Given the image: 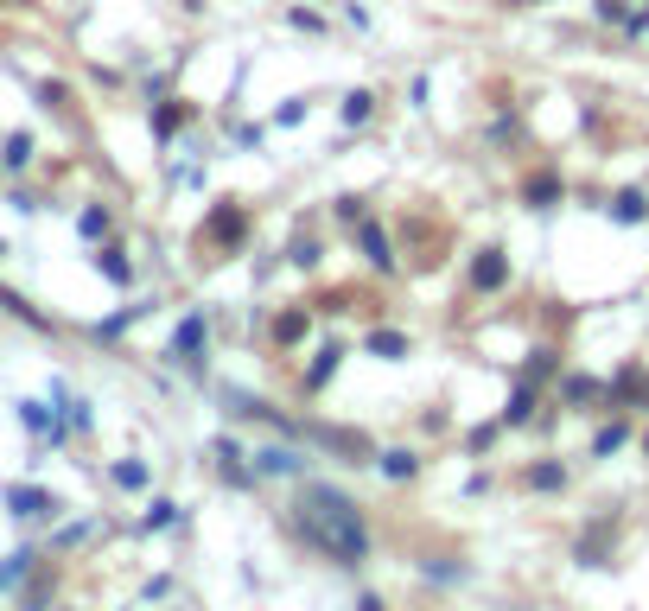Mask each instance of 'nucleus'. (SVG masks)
<instances>
[{"instance_id": "7", "label": "nucleus", "mask_w": 649, "mask_h": 611, "mask_svg": "<svg viewBox=\"0 0 649 611\" xmlns=\"http://www.w3.org/2000/svg\"><path fill=\"white\" fill-rule=\"evenodd\" d=\"M370 351H376V357H401V351H408V338H401V331H376Z\"/></svg>"}, {"instance_id": "8", "label": "nucleus", "mask_w": 649, "mask_h": 611, "mask_svg": "<svg viewBox=\"0 0 649 611\" xmlns=\"http://www.w3.org/2000/svg\"><path fill=\"white\" fill-rule=\"evenodd\" d=\"M45 592H51V573H39V580H32V592L20 599V611H39V605H45Z\"/></svg>"}, {"instance_id": "3", "label": "nucleus", "mask_w": 649, "mask_h": 611, "mask_svg": "<svg viewBox=\"0 0 649 611\" xmlns=\"http://www.w3.org/2000/svg\"><path fill=\"white\" fill-rule=\"evenodd\" d=\"M503 281H510V261H503L497 249H484L478 261H471V287H484V293H490V287H503Z\"/></svg>"}, {"instance_id": "12", "label": "nucleus", "mask_w": 649, "mask_h": 611, "mask_svg": "<svg viewBox=\"0 0 649 611\" xmlns=\"http://www.w3.org/2000/svg\"><path fill=\"white\" fill-rule=\"evenodd\" d=\"M618 217H624V223L643 217V198H637V191H624V198H618Z\"/></svg>"}, {"instance_id": "2", "label": "nucleus", "mask_w": 649, "mask_h": 611, "mask_svg": "<svg viewBox=\"0 0 649 611\" xmlns=\"http://www.w3.org/2000/svg\"><path fill=\"white\" fill-rule=\"evenodd\" d=\"M611 541H618V522H611V516H605V522H592V529L580 535V561H586V567H605Z\"/></svg>"}, {"instance_id": "11", "label": "nucleus", "mask_w": 649, "mask_h": 611, "mask_svg": "<svg viewBox=\"0 0 649 611\" xmlns=\"http://www.w3.org/2000/svg\"><path fill=\"white\" fill-rule=\"evenodd\" d=\"M344 121H370V96H363V90L344 102Z\"/></svg>"}, {"instance_id": "10", "label": "nucleus", "mask_w": 649, "mask_h": 611, "mask_svg": "<svg viewBox=\"0 0 649 611\" xmlns=\"http://www.w3.org/2000/svg\"><path fill=\"white\" fill-rule=\"evenodd\" d=\"M529 484H535V491H554V484H560V465H535Z\"/></svg>"}, {"instance_id": "5", "label": "nucleus", "mask_w": 649, "mask_h": 611, "mask_svg": "<svg viewBox=\"0 0 649 611\" xmlns=\"http://www.w3.org/2000/svg\"><path fill=\"white\" fill-rule=\"evenodd\" d=\"M7 503H13L20 516H45V510H58V503H51L45 491H32V484H13V491H7Z\"/></svg>"}, {"instance_id": "9", "label": "nucleus", "mask_w": 649, "mask_h": 611, "mask_svg": "<svg viewBox=\"0 0 649 611\" xmlns=\"http://www.w3.org/2000/svg\"><path fill=\"white\" fill-rule=\"evenodd\" d=\"M382 471H389V478H408L414 459H408V452H382Z\"/></svg>"}, {"instance_id": "13", "label": "nucleus", "mask_w": 649, "mask_h": 611, "mask_svg": "<svg viewBox=\"0 0 649 611\" xmlns=\"http://www.w3.org/2000/svg\"><path fill=\"white\" fill-rule=\"evenodd\" d=\"M26 561H32V554H13V561L0 567V586H13V580H20V573H26Z\"/></svg>"}, {"instance_id": "4", "label": "nucleus", "mask_w": 649, "mask_h": 611, "mask_svg": "<svg viewBox=\"0 0 649 611\" xmlns=\"http://www.w3.org/2000/svg\"><path fill=\"white\" fill-rule=\"evenodd\" d=\"M312 440L338 446V452H350V459H370V440H363V433H344V427H312Z\"/></svg>"}, {"instance_id": "6", "label": "nucleus", "mask_w": 649, "mask_h": 611, "mask_svg": "<svg viewBox=\"0 0 649 611\" xmlns=\"http://www.w3.org/2000/svg\"><path fill=\"white\" fill-rule=\"evenodd\" d=\"M363 249H370V261H376V268H389V242H382V230H376V223H363Z\"/></svg>"}, {"instance_id": "1", "label": "nucleus", "mask_w": 649, "mask_h": 611, "mask_svg": "<svg viewBox=\"0 0 649 611\" xmlns=\"http://www.w3.org/2000/svg\"><path fill=\"white\" fill-rule=\"evenodd\" d=\"M300 529L319 554H331L338 567H357L370 554V529H363V510L350 503L338 484H300Z\"/></svg>"}]
</instances>
